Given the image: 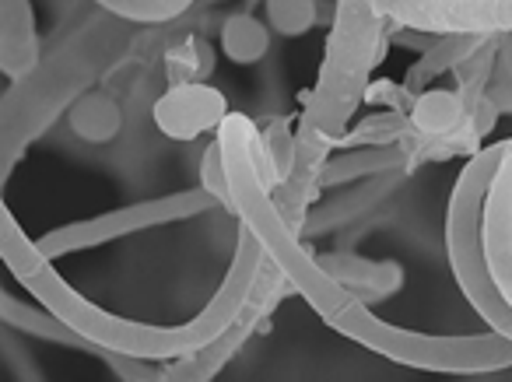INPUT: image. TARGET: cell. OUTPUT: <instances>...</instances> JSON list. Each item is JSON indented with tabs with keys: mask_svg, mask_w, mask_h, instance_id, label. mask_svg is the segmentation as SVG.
I'll return each instance as SVG.
<instances>
[{
	"mask_svg": "<svg viewBox=\"0 0 512 382\" xmlns=\"http://www.w3.org/2000/svg\"><path fill=\"white\" fill-rule=\"evenodd\" d=\"M0 256H4V267L15 274V281H22V288L39 305L57 312L64 323H71L99 351L134 354V358H148V361L186 358V354L211 344L218 333H225L235 323V316L242 312L256 277H260V270L267 263V253L260 246V239H256V232L246 221H239L235 256L228 263L225 277H221L218 291L207 302V309H200L183 326H155V323H141V319L116 316V312L95 305L92 298H85L78 288H71L53 270V260L39 249V242H32L25 235V228L18 225V218L11 214L8 204L0 207Z\"/></svg>",
	"mask_w": 512,
	"mask_h": 382,
	"instance_id": "1",
	"label": "cell"
},
{
	"mask_svg": "<svg viewBox=\"0 0 512 382\" xmlns=\"http://www.w3.org/2000/svg\"><path fill=\"white\" fill-rule=\"evenodd\" d=\"M383 22L376 0H337L334 32L327 39L320 78L306 102V113L295 130V165L292 176L274 190L285 221L302 235L330 148H337L348 130L351 116L358 113L369 85V71L379 64Z\"/></svg>",
	"mask_w": 512,
	"mask_h": 382,
	"instance_id": "2",
	"label": "cell"
},
{
	"mask_svg": "<svg viewBox=\"0 0 512 382\" xmlns=\"http://www.w3.org/2000/svg\"><path fill=\"white\" fill-rule=\"evenodd\" d=\"M127 43L123 18L92 22L71 36L46 64H39L25 81H15L4 95V134H0V169L8 183L11 169L22 162L29 144L50 130V123L71 102L85 95V88L116 60Z\"/></svg>",
	"mask_w": 512,
	"mask_h": 382,
	"instance_id": "3",
	"label": "cell"
},
{
	"mask_svg": "<svg viewBox=\"0 0 512 382\" xmlns=\"http://www.w3.org/2000/svg\"><path fill=\"white\" fill-rule=\"evenodd\" d=\"M509 151H512V137H505V141L481 148L460 169L446 207V256L463 298L474 305L477 316L491 330L505 333L512 340V302L502 295V288L491 277L488 256H484V235H481L484 200H488L491 179H495L498 165H502V158Z\"/></svg>",
	"mask_w": 512,
	"mask_h": 382,
	"instance_id": "4",
	"label": "cell"
},
{
	"mask_svg": "<svg viewBox=\"0 0 512 382\" xmlns=\"http://www.w3.org/2000/svg\"><path fill=\"white\" fill-rule=\"evenodd\" d=\"M211 207H221V204L204 186H193V190L165 193V197H151V200H141V204H127V207H116V211L95 214V218L60 225L39 239V249H43L50 260H57V256L81 253V249L102 246V242H116V239H127V235L148 232V228H162V225H176V221H186V218H197V214L211 211Z\"/></svg>",
	"mask_w": 512,
	"mask_h": 382,
	"instance_id": "5",
	"label": "cell"
},
{
	"mask_svg": "<svg viewBox=\"0 0 512 382\" xmlns=\"http://www.w3.org/2000/svg\"><path fill=\"white\" fill-rule=\"evenodd\" d=\"M393 25L432 36H512V0H376Z\"/></svg>",
	"mask_w": 512,
	"mask_h": 382,
	"instance_id": "6",
	"label": "cell"
},
{
	"mask_svg": "<svg viewBox=\"0 0 512 382\" xmlns=\"http://www.w3.org/2000/svg\"><path fill=\"white\" fill-rule=\"evenodd\" d=\"M285 284H288V277L281 274L271 260H267L264 270H260V277H256L253 291H249L246 305H242V312L235 316V323L228 326L225 333H218L211 344L200 347V351H193V354H186V358H176L172 365H165L162 379L165 382H204V379H214V375L228 365V358H232V354L239 351L249 337H253V330L260 326V319H264L267 312L278 305L281 288H285Z\"/></svg>",
	"mask_w": 512,
	"mask_h": 382,
	"instance_id": "7",
	"label": "cell"
},
{
	"mask_svg": "<svg viewBox=\"0 0 512 382\" xmlns=\"http://www.w3.org/2000/svg\"><path fill=\"white\" fill-rule=\"evenodd\" d=\"M228 116V99L214 85H169L158 95L151 120L169 141H197L207 130H218Z\"/></svg>",
	"mask_w": 512,
	"mask_h": 382,
	"instance_id": "8",
	"label": "cell"
},
{
	"mask_svg": "<svg viewBox=\"0 0 512 382\" xmlns=\"http://www.w3.org/2000/svg\"><path fill=\"white\" fill-rule=\"evenodd\" d=\"M39 57V29L32 0H0V71L4 78L25 81L36 67Z\"/></svg>",
	"mask_w": 512,
	"mask_h": 382,
	"instance_id": "9",
	"label": "cell"
},
{
	"mask_svg": "<svg viewBox=\"0 0 512 382\" xmlns=\"http://www.w3.org/2000/svg\"><path fill=\"white\" fill-rule=\"evenodd\" d=\"M320 267L334 277L341 288H348L355 298H362L365 305L379 302V298H390L393 291L404 288V270L397 263H372L362 256H348V253H327L316 256Z\"/></svg>",
	"mask_w": 512,
	"mask_h": 382,
	"instance_id": "10",
	"label": "cell"
},
{
	"mask_svg": "<svg viewBox=\"0 0 512 382\" xmlns=\"http://www.w3.org/2000/svg\"><path fill=\"white\" fill-rule=\"evenodd\" d=\"M0 319H4L8 330H22V333H29V337L50 340V344H60V347H71V351H85V354L102 358V351L92 344V340L81 337L71 323H64V319H60L53 309H46V305L43 309H36V305L18 302V298H11L8 291H4V295H0Z\"/></svg>",
	"mask_w": 512,
	"mask_h": 382,
	"instance_id": "11",
	"label": "cell"
},
{
	"mask_svg": "<svg viewBox=\"0 0 512 382\" xmlns=\"http://www.w3.org/2000/svg\"><path fill=\"white\" fill-rule=\"evenodd\" d=\"M71 130L88 144H109L123 130V109L113 95L92 92L71 106Z\"/></svg>",
	"mask_w": 512,
	"mask_h": 382,
	"instance_id": "12",
	"label": "cell"
},
{
	"mask_svg": "<svg viewBox=\"0 0 512 382\" xmlns=\"http://www.w3.org/2000/svg\"><path fill=\"white\" fill-rule=\"evenodd\" d=\"M463 123H467V113H463L460 95L446 92V88H428L411 106V127L425 137H449Z\"/></svg>",
	"mask_w": 512,
	"mask_h": 382,
	"instance_id": "13",
	"label": "cell"
},
{
	"mask_svg": "<svg viewBox=\"0 0 512 382\" xmlns=\"http://www.w3.org/2000/svg\"><path fill=\"white\" fill-rule=\"evenodd\" d=\"M271 50V25H264L253 15H232L221 25V53L232 64L253 67Z\"/></svg>",
	"mask_w": 512,
	"mask_h": 382,
	"instance_id": "14",
	"label": "cell"
},
{
	"mask_svg": "<svg viewBox=\"0 0 512 382\" xmlns=\"http://www.w3.org/2000/svg\"><path fill=\"white\" fill-rule=\"evenodd\" d=\"M211 71L214 50L200 36L183 39V43L165 53V78H169V85H200V81L211 78Z\"/></svg>",
	"mask_w": 512,
	"mask_h": 382,
	"instance_id": "15",
	"label": "cell"
},
{
	"mask_svg": "<svg viewBox=\"0 0 512 382\" xmlns=\"http://www.w3.org/2000/svg\"><path fill=\"white\" fill-rule=\"evenodd\" d=\"M400 165H404V151H400V148L362 151V155H348V158H341V162L327 165V169H323L320 186L344 183V179L365 176V172H386V169H400Z\"/></svg>",
	"mask_w": 512,
	"mask_h": 382,
	"instance_id": "16",
	"label": "cell"
},
{
	"mask_svg": "<svg viewBox=\"0 0 512 382\" xmlns=\"http://www.w3.org/2000/svg\"><path fill=\"white\" fill-rule=\"evenodd\" d=\"M320 22V4L316 0H267V25L278 36L299 39Z\"/></svg>",
	"mask_w": 512,
	"mask_h": 382,
	"instance_id": "17",
	"label": "cell"
},
{
	"mask_svg": "<svg viewBox=\"0 0 512 382\" xmlns=\"http://www.w3.org/2000/svg\"><path fill=\"white\" fill-rule=\"evenodd\" d=\"M200 186L225 207L228 214H235V200H232V183H228V169H225V158H221V144L211 141L200 158Z\"/></svg>",
	"mask_w": 512,
	"mask_h": 382,
	"instance_id": "18",
	"label": "cell"
},
{
	"mask_svg": "<svg viewBox=\"0 0 512 382\" xmlns=\"http://www.w3.org/2000/svg\"><path fill=\"white\" fill-rule=\"evenodd\" d=\"M264 144H267V155H271L274 169H278V179L285 183L292 176V165H295V137H292V123L281 116L274 120L271 127L264 130Z\"/></svg>",
	"mask_w": 512,
	"mask_h": 382,
	"instance_id": "19",
	"label": "cell"
},
{
	"mask_svg": "<svg viewBox=\"0 0 512 382\" xmlns=\"http://www.w3.org/2000/svg\"><path fill=\"white\" fill-rule=\"evenodd\" d=\"M498 74H495V85L488 88V99L498 113H512V36L509 43L498 50Z\"/></svg>",
	"mask_w": 512,
	"mask_h": 382,
	"instance_id": "20",
	"label": "cell"
}]
</instances>
